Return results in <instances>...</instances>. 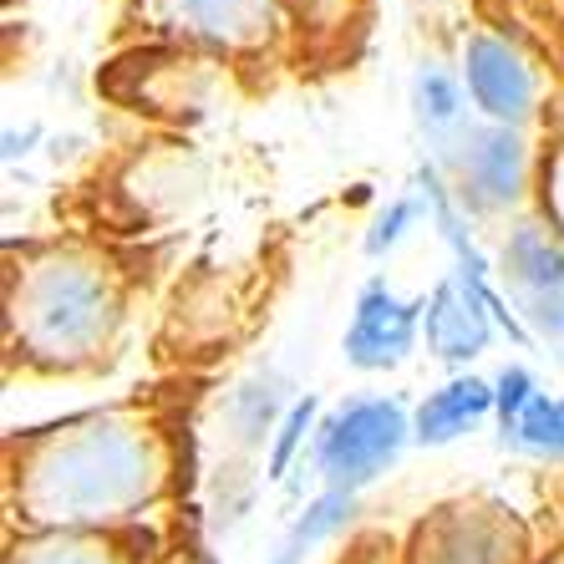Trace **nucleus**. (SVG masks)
<instances>
[{
	"label": "nucleus",
	"mask_w": 564,
	"mask_h": 564,
	"mask_svg": "<svg viewBox=\"0 0 564 564\" xmlns=\"http://www.w3.org/2000/svg\"><path fill=\"white\" fill-rule=\"evenodd\" d=\"M169 453L138 412H97L36 437L21 463V503L36 524H112L163 494Z\"/></svg>",
	"instance_id": "nucleus-1"
},
{
	"label": "nucleus",
	"mask_w": 564,
	"mask_h": 564,
	"mask_svg": "<svg viewBox=\"0 0 564 564\" xmlns=\"http://www.w3.org/2000/svg\"><path fill=\"white\" fill-rule=\"evenodd\" d=\"M122 326V280L112 260L82 245H52L31 254L11 280L15 346L52 371L102 361Z\"/></svg>",
	"instance_id": "nucleus-2"
},
{
	"label": "nucleus",
	"mask_w": 564,
	"mask_h": 564,
	"mask_svg": "<svg viewBox=\"0 0 564 564\" xmlns=\"http://www.w3.org/2000/svg\"><path fill=\"white\" fill-rule=\"evenodd\" d=\"M402 443H408V417L392 402H377V397L346 402L321 433V473L336 494H351L371 484L402 453Z\"/></svg>",
	"instance_id": "nucleus-3"
},
{
	"label": "nucleus",
	"mask_w": 564,
	"mask_h": 564,
	"mask_svg": "<svg viewBox=\"0 0 564 564\" xmlns=\"http://www.w3.org/2000/svg\"><path fill=\"white\" fill-rule=\"evenodd\" d=\"M143 15L158 31H169L214 52H250L270 41L280 21V0H143Z\"/></svg>",
	"instance_id": "nucleus-4"
},
{
	"label": "nucleus",
	"mask_w": 564,
	"mask_h": 564,
	"mask_svg": "<svg viewBox=\"0 0 564 564\" xmlns=\"http://www.w3.org/2000/svg\"><path fill=\"white\" fill-rule=\"evenodd\" d=\"M458 153V178L463 194L478 204V209H509L529 194V148L519 138V128H468Z\"/></svg>",
	"instance_id": "nucleus-5"
},
{
	"label": "nucleus",
	"mask_w": 564,
	"mask_h": 564,
	"mask_svg": "<svg viewBox=\"0 0 564 564\" xmlns=\"http://www.w3.org/2000/svg\"><path fill=\"white\" fill-rule=\"evenodd\" d=\"M463 77H468L473 102L484 107L499 128H519L534 118V66L513 52L499 36H473L463 56Z\"/></svg>",
	"instance_id": "nucleus-6"
},
{
	"label": "nucleus",
	"mask_w": 564,
	"mask_h": 564,
	"mask_svg": "<svg viewBox=\"0 0 564 564\" xmlns=\"http://www.w3.org/2000/svg\"><path fill=\"white\" fill-rule=\"evenodd\" d=\"M503 270L529 301V315H534L544 330H564V245L560 235L539 229V224H524L519 235L509 239L503 250Z\"/></svg>",
	"instance_id": "nucleus-7"
},
{
	"label": "nucleus",
	"mask_w": 564,
	"mask_h": 564,
	"mask_svg": "<svg viewBox=\"0 0 564 564\" xmlns=\"http://www.w3.org/2000/svg\"><path fill=\"white\" fill-rule=\"evenodd\" d=\"M453 519H437L433 534L422 529V564H513V529L503 519H488L478 509H447Z\"/></svg>",
	"instance_id": "nucleus-8"
},
{
	"label": "nucleus",
	"mask_w": 564,
	"mask_h": 564,
	"mask_svg": "<svg viewBox=\"0 0 564 564\" xmlns=\"http://www.w3.org/2000/svg\"><path fill=\"white\" fill-rule=\"evenodd\" d=\"M412 330H417V311L402 305L392 290H367L361 305H356L351 336H346V351H351L356 367H392L402 361L412 346Z\"/></svg>",
	"instance_id": "nucleus-9"
},
{
	"label": "nucleus",
	"mask_w": 564,
	"mask_h": 564,
	"mask_svg": "<svg viewBox=\"0 0 564 564\" xmlns=\"http://www.w3.org/2000/svg\"><path fill=\"white\" fill-rule=\"evenodd\" d=\"M427 341L443 356H473L488 341V321L463 285H443L427 305Z\"/></svg>",
	"instance_id": "nucleus-10"
},
{
	"label": "nucleus",
	"mask_w": 564,
	"mask_h": 564,
	"mask_svg": "<svg viewBox=\"0 0 564 564\" xmlns=\"http://www.w3.org/2000/svg\"><path fill=\"white\" fill-rule=\"evenodd\" d=\"M494 408V392L484 381H453L443 392H433L417 412V437L422 443H447V437L468 433L473 422Z\"/></svg>",
	"instance_id": "nucleus-11"
},
{
	"label": "nucleus",
	"mask_w": 564,
	"mask_h": 564,
	"mask_svg": "<svg viewBox=\"0 0 564 564\" xmlns=\"http://www.w3.org/2000/svg\"><path fill=\"white\" fill-rule=\"evenodd\" d=\"M417 112L422 122H427V132H437V138H468V122H463V97H458V82L443 77V72H422L417 77Z\"/></svg>",
	"instance_id": "nucleus-12"
},
{
	"label": "nucleus",
	"mask_w": 564,
	"mask_h": 564,
	"mask_svg": "<svg viewBox=\"0 0 564 564\" xmlns=\"http://www.w3.org/2000/svg\"><path fill=\"white\" fill-rule=\"evenodd\" d=\"M346 519H351V494H336V488H330L326 499L311 503V513H305L301 524L290 529V539H285V550H280V560H270V564H301L305 550H311V544H321L326 534H336Z\"/></svg>",
	"instance_id": "nucleus-13"
},
{
	"label": "nucleus",
	"mask_w": 564,
	"mask_h": 564,
	"mask_svg": "<svg viewBox=\"0 0 564 564\" xmlns=\"http://www.w3.org/2000/svg\"><path fill=\"white\" fill-rule=\"evenodd\" d=\"M509 422H513V437H519V443L539 447V453H564V402L529 397Z\"/></svg>",
	"instance_id": "nucleus-14"
},
{
	"label": "nucleus",
	"mask_w": 564,
	"mask_h": 564,
	"mask_svg": "<svg viewBox=\"0 0 564 564\" xmlns=\"http://www.w3.org/2000/svg\"><path fill=\"white\" fill-rule=\"evenodd\" d=\"M11 564H118L112 560V550H102V544H87V539H36V544H26V550H15Z\"/></svg>",
	"instance_id": "nucleus-15"
},
{
	"label": "nucleus",
	"mask_w": 564,
	"mask_h": 564,
	"mask_svg": "<svg viewBox=\"0 0 564 564\" xmlns=\"http://www.w3.org/2000/svg\"><path fill=\"white\" fill-rule=\"evenodd\" d=\"M544 214L554 219V235L564 239V148H554V158L544 163Z\"/></svg>",
	"instance_id": "nucleus-16"
},
{
	"label": "nucleus",
	"mask_w": 564,
	"mask_h": 564,
	"mask_svg": "<svg viewBox=\"0 0 564 564\" xmlns=\"http://www.w3.org/2000/svg\"><path fill=\"white\" fill-rule=\"evenodd\" d=\"M305 422H311V408H295V412H290L285 433H280V443H275V458H270V473H285L290 453H295V443H301V433H305Z\"/></svg>",
	"instance_id": "nucleus-17"
}]
</instances>
